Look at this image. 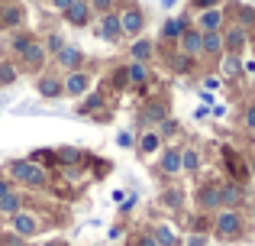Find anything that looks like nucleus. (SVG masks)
<instances>
[{"label":"nucleus","mask_w":255,"mask_h":246,"mask_svg":"<svg viewBox=\"0 0 255 246\" xmlns=\"http://www.w3.org/2000/svg\"><path fill=\"white\" fill-rule=\"evenodd\" d=\"M246 26H233L230 32L223 36V49H230V52H243L246 49Z\"/></svg>","instance_id":"11"},{"label":"nucleus","mask_w":255,"mask_h":246,"mask_svg":"<svg viewBox=\"0 0 255 246\" xmlns=\"http://www.w3.org/2000/svg\"><path fill=\"white\" fill-rule=\"evenodd\" d=\"M174 130H178V126H174L171 120H165V123H162V133H158V136H171Z\"/></svg>","instance_id":"36"},{"label":"nucleus","mask_w":255,"mask_h":246,"mask_svg":"<svg viewBox=\"0 0 255 246\" xmlns=\"http://www.w3.org/2000/svg\"><path fill=\"white\" fill-rule=\"evenodd\" d=\"M10 175L16 178V182L29 185V188H45V185H49V172H45L42 165H36V162H13Z\"/></svg>","instance_id":"1"},{"label":"nucleus","mask_w":255,"mask_h":246,"mask_svg":"<svg viewBox=\"0 0 255 246\" xmlns=\"http://www.w3.org/2000/svg\"><path fill=\"white\" fill-rule=\"evenodd\" d=\"M39 230V217L29 214V211H16L13 214V234L16 237H32Z\"/></svg>","instance_id":"4"},{"label":"nucleus","mask_w":255,"mask_h":246,"mask_svg":"<svg viewBox=\"0 0 255 246\" xmlns=\"http://www.w3.org/2000/svg\"><path fill=\"white\" fill-rule=\"evenodd\" d=\"M246 126H249V130H255V107L246 110Z\"/></svg>","instance_id":"37"},{"label":"nucleus","mask_w":255,"mask_h":246,"mask_svg":"<svg viewBox=\"0 0 255 246\" xmlns=\"http://www.w3.org/2000/svg\"><path fill=\"white\" fill-rule=\"evenodd\" d=\"M16 211H19V195L16 191H6L0 198V214H16Z\"/></svg>","instance_id":"26"},{"label":"nucleus","mask_w":255,"mask_h":246,"mask_svg":"<svg viewBox=\"0 0 255 246\" xmlns=\"http://www.w3.org/2000/svg\"><path fill=\"white\" fill-rule=\"evenodd\" d=\"M217 84H220L217 78H207V81H204V88H207V91H217Z\"/></svg>","instance_id":"43"},{"label":"nucleus","mask_w":255,"mask_h":246,"mask_svg":"<svg viewBox=\"0 0 255 246\" xmlns=\"http://www.w3.org/2000/svg\"><path fill=\"white\" fill-rule=\"evenodd\" d=\"M239 198H243L239 185H220V204H223V208H233Z\"/></svg>","instance_id":"19"},{"label":"nucleus","mask_w":255,"mask_h":246,"mask_svg":"<svg viewBox=\"0 0 255 246\" xmlns=\"http://www.w3.org/2000/svg\"><path fill=\"white\" fill-rule=\"evenodd\" d=\"M52 3H55L58 10H65V6H71V3H75V0H52Z\"/></svg>","instance_id":"44"},{"label":"nucleus","mask_w":255,"mask_h":246,"mask_svg":"<svg viewBox=\"0 0 255 246\" xmlns=\"http://www.w3.org/2000/svg\"><path fill=\"white\" fill-rule=\"evenodd\" d=\"M87 88H91V75H87V71H71V75L65 78V84H62V91L71 94V97H81Z\"/></svg>","instance_id":"6"},{"label":"nucleus","mask_w":255,"mask_h":246,"mask_svg":"<svg viewBox=\"0 0 255 246\" xmlns=\"http://www.w3.org/2000/svg\"><path fill=\"white\" fill-rule=\"evenodd\" d=\"M239 13H243V26L249 23V19H255V10H239Z\"/></svg>","instance_id":"41"},{"label":"nucleus","mask_w":255,"mask_h":246,"mask_svg":"<svg viewBox=\"0 0 255 246\" xmlns=\"http://www.w3.org/2000/svg\"><path fill=\"white\" fill-rule=\"evenodd\" d=\"M100 36H104L107 42H117V39L123 36V29H120V13H104V16H100Z\"/></svg>","instance_id":"8"},{"label":"nucleus","mask_w":255,"mask_h":246,"mask_svg":"<svg viewBox=\"0 0 255 246\" xmlns=\"http://www.w3.org/2000/svg\"><path fill=\"white\" fill-rule=\"evenodd\" d=\"M45 246H62V243H45Z\"/></svg>","instance_id":"45"},{"label":"nucleus","mask_w":255,"mask_h":246,"mask_svg":"<svg viewBox=\"0 0 255 246\" xmlns=\"http://www.w3.org/2000/svg\"><path fill=\"white\" fill-rule=\"evenodd\" d=\"M142 120H145V123H158V120H165V104H162V101H152L149 107L142 110Z\"/></svg>","instance_id":"23"},{"label":"nucleus","mask_w":255,"mask_h":246,"mask_svg":"<svg viewBox=\"0 0 255 246\" xmlns=\"http://www.w3.org/2000/svg\"><path fill=\"white\" fill-rule=\"evenodd\" d=\"M243 71H246V75H255V58H249V62H243Z\"/></svg>","instance_id":"39"},{"label":"nucleus","mask_w":255,"mask_h":246,"mask_svg":"<svg viewBox=\"0 0 255 246\" xmlns=\"http://www.w3.org/2000/svg\"><path fill=\"white\" fill-rule=\"evenodd\" d=\"M184 29H187V16H178V19H168V23L162 26V36L165 39H178Z\"/></svg>","instance_id":"20"},{"label":"nucleus","mask_w":255,"mask_h":246,"mask_svg":"<svg viewBox=\"0 0 255 246\" xmlns=\"http://www.w3.org/2000/svg\"><path fill=\"white\" fill-rule=\"evenodd\" d=\"M158 146H162V136H158V133H145V136L139 139V152H142V156H152Z\"/></svg>","instance_id":"25"},{"label":"nucleus","mask_w":255,"mask_h":246,"mask_svg":"<svg viewBox=\"0 0 255 246\" xmlns=\"http://www.w3.org/2000/svg\"><path fill=\"white\" fill-rule=\"evenodd\" d=\"M171 68L178 71V75H184V71H191V55H184V52H181V55H178V58L171 62Z\"/></svg>","instance_id":"28"},{"label":"nucleus","mask_w":255,"mask_h":246,"mask_svg":"<svg viewBox=\"0 0 255 246\" xmlns=\"http://www.w3.org/2000/svg\"><path fill=\"white\" fill-rule=\"evenodd\" d=\"M220 26H223V13H220V10L210 6V10L200 13V29H204V32H217Z\"/></svg>","instance_id":"14"},{"label":"nucleus","mask_w":255,"mask_h":246,"mask_svg":"<svg viewBox=\"0 0 255 246\" xmlns=\"http://www.w3.org/2000/svg\"><path fill=\"white\" fill-rule=\"evenodd\" d=\"M55 62L62 65V68H68V71H78V65H81V52H78L75 45H62V49L55 52Z\"/></svg>","instance_id":"9"},{"label":"nucleus","mask_w":255,"mask_h":246,"mask_svg":"<svg viewBox=\"0 0 255 246\" xmlns=\"http://www.w3.org/2000/svg\"><path fill=\"white\" fill-rule=\"evenodd\" d=\"M110 6H113V0H91V10H97V13H110Z\"/></svg>","instance_id":"32"},{"label":"nucleus","mask_w":255,"mask_h":246,"mask_svg":"<svg viewBox=\"0 0 255 246\" xmlns=\"http://www.w3.org/2000/svg\"><path fill=\"white\" fill-rule=\"evenodd\" d=\"M16 23H23V6H3L0 10V26L3 29H10V26H16Z\"/></svg>","instance_id":"15"},{"label":"nucleus","mask_w":255,"mask_h":246,"mask_svg":"<svg viewBox=\"0 0 255 246\" xmlns=\"http://www.w3.org/2000/svg\"><path fill=\"white\" fill-rule=\"evenodd\" d=\"M142 26H145V16H142L139 6H126V10L120 13V29H123L126 36H139Z\"/></svg>","instance_id":"3"},{"label":"nucleus","mask_w":255,"mask_h":246,"mask_svg":"<svg viewBox=\"0 0 255 246\" xmlns=\"http://www.w3.org/2000/svg\"><path fill=\"white\" fill-rule=\"evenodd\" d=\"M252 172H255V159H252Z\"/></svg>","instance_id":"46"},{"label":"nucleus","mask_w":255,"mask_h":246,"mask_svg":"<svg viewBox=\"0 0 255 246\" xmlns=\"http://www.w3.org/2000/svg\"><path fill=\"white\" fill-rule=\"evenodd\" d=\"M36 91H39V94H42V97H49V101H52V97H58V94H65V91H62V81H58V78H52V75L39 78Z\"/></svg>","instance_id":"13"},{"label":"nucleus","mask_w":255,"mask_h":246,"mask_svg":"<svg viewBox=\"0 0 255 246\" xmlns=\"http://www.w3.org/2000/svg\"><path fill=\"white\" fill-rule=\"evenodd\" d=\"M45 45H49V52H58V49H62V45H65V39L58 36V32H52V36L45 39Z\"/></svg>","instance_id":"31"},{"label":"nucleus","mask_w":255,"mask_h":246,"mask_svg":"<svg viewBox=\"0 0 255 246\" xmlns=\"http://www.w3.org/2000/svg\"><path fill=\"white\" fill-rule=\"evenodd\" d=\"M6 191H13V188H10V182H6V178H0V198H3Z\"/></svg>","instance_id":"42"},{"label":"nucleus","mask_w":255,"mask_h":246,"mask_svg":"<svg viewBox=\"0 0 255 246\" xmlns=\"http://www.w3.org/2000/svg\"><path fill=\"white\" fill-rule=\"evenodd\" d=\"M252 217H255V208H252Z\"/></svg>","instance_id":"47"},{"label":"nucleus","mask_w":255,"mask_h":246,"mask_svg":"<svg viewBox=\"0 0 255 246\" xmlns=\"http://www.w3.org/2000/svg\"><path fill=\"white\" fill-rule=\"evenodd\" d=\"M132 246H158V243H155V237L145 234V237H136V243H132Z\"/></svg>","instance_id":"33"},{"label":"nucleus","mask_w":255,"mask_h":246,"mask_svg":"<svg viewBox=\"0 0 255 246\" xmlns=\"http://www.w3.org/2000/svg\"><path fill=\"white\" fill-rule=\"evenodd\" d=\"M126 78L136 81V84H145V81H149V65H145V62H132L129 68H126Z\"/></svg>","instance_id":"21"},{"label":"nucleus","mask_w":255,"mask_h":246,"mask_svg":"<svg viewBox=\"0 0 255 246\" xmlns=\"http://www.w3.org/2000/svg\"><path fill=\"white\" fill-rule=\"evenodd\" d=\"M13 78H16V71L10 65H0V84H13Z\"/></svg>","instance_id":"30"},{"label":"nucleus","mask_w":255,"mask_h":246,"mask_svg":"<svg viewBox=\"0 0 255 246\" xmlns=\"http://www.w3.org/2000/svg\"><path fill=\"white\" fill-rule=\"evenodd\" d=\"M243 234V217L236 214V211H223V214L217 217V237H223V240H233V237Z\"/></svg>","instance_id":"2"},{"label":"nucleus","mask_w":255,"mask_h":246,"mask_svg":"<svg viewBox=\"0 0 255 246\" xmlns=\"http://www.w3.org/2000/svg\"><path fill=\"white\" fill-rule=\"evenodd\" d=\"M117 146H120V149H132V146H136V143H132V133L123 130V133L117 136Z\"/></svg>","instance_id":"29"},{"label":"nucleus","mask_w":255,"mask_h":246,"mask_svg":"<svg viewBox=\"0 0 255 246\" xmlns=\"http://www.w3.org/2000/svg\"><path fill=\"white\" fill-rule=\"evenodd\" d=\"M200 195V208H220V185H207Z\"/></svg>","instance_id":"24"},{"label":"nucleus","mask_w":255,"mask_h":246,"mask_svg":"<svg viewBox=\"0 0 255 246\" xmlns=\"http://www.w3.org/2000/svg\"><path fill=\"white\" fill-rule=\"evenodd\" d=\"M220 71H223V78H236L243 71V62H239L236 52H226V58L220 62Z\"/></svg>","instance_id":"17"},{"label":"nucleus","mask_w":255,"mask_h":246,"mask_svg":"<svg viewBox=\"0 0 255 246\" xmlns=\"http://www.w3.org/2000/svg\"><path fill=\"white\" fill-rule=\"evenodd\" d=\"M58 159H65V162H75V159H78V149H62V152H58Z\"/></svg>","instance_id":"34"},{"label":"nucleus","mask_w":255,"mask_h":246,"mask_svg":"<svg viewBox=\"0 0 255 246\" xmlns=\"http://www.w3.org/2000/svg\"><path fill=\"white\" fill-rule=\"evenodd\" d=\"M200 169V152L197 149H184L181 152V172H197Z\"/></svg>","instance_id":"22"},{"label":"nucleus","mask_w":255,"mask_h":246,"mask_svg":"<svg viewBox=\"0 0 255 246\" xmlns=\"http://www.w3.org/2000/svg\"><path fill=\"white\" fill-rule=\"evenodd\" d=\"M200 39H204V32H181L178 36V42H181V52L184 55H191V58H200Z\"/></svg>","instance_id":"10"},{"label":"nucleus","mask_w":255,"mask_h":246,"mask_svg":"<svg viewBox=\"0 0 255 246\" xmlns=\"http://www.w3.org/2000/svg\"><path fill=\"white\" fill-rule=\"evenodd\" d=\"M26 42H29V36H19V39H13V52H23V49H26Z\"/></svg>","instance_id":"35"},{"label":"nucleus","mask_w":255,"mask_h":246,"mask_svg":"<svg viewBox=\"0 0 255 246\" xmlns=\"http://www.w3.org/2000/svg\"><path fill=\"white\" fill-rule=\"evenodd\" d=\"M19 58H23V65L26 68H39V65H45V45H39V42H26V49L19 52Z\"/></svg>","instance_id":"7"},{"label":"nucleus","mask_w":255,"mask_h":246,"mask_svg":"<svg viewBox=\"0 0 255 246\" xmlns=\"http://www.w3.org/2000/svg\"><path fill=\"white\" fill-rule=\"evenodd\" d=\"M200 55H223V36L217 32H204L200 39Z\"/></svg>","instance_id":"12"},{"label":"nucleus","mask_w":255,"mask_h":246,"mask_svg":"<svg viewBox=\"0 0 255 246\" xmlns=\"http://www.w3.org/2000/svg\"><path fill=\"white\" fill-rule=\"evenodd\" d=\"M162 172H165V175L181 172V152H178V149H165V156H162Z\"/></svg>","instance_id":"18"},{"label":"nucleus","mask_w":255,"mask_h":246,"mask_svg":"<svg viewBox=\"0 0 255 246\" xmlns=\"http://www.w3.org/2000/svg\"><path fill=\"white\" fill-rule=\"evenodd\" d=\"M152 42L149 39H136V42H132V49H129V55H132V62H149L152 58Z\"/></svg>","instance_id":"16"},{"label":"nucleus","mask_w":255,"mask_h":246,"mask_svg":"<svg viewBox=\"0 0 255 246\" xmlns=\"http://www.w3.org/2000/svg\"><path fill=\"white\" fill-rule=\"evenodd\" d=\"M187 246H207L204 237H187Z\"/></svg>","instance_id":"38"},{"label":"nucleus","mask_w":255,"mask_h":246,"mask_svg":"<svg viewBox=\"0 0 255 246\" xmlns=\"http://www.w3.org/2000/svg\"><path fill=\"white\" fill-rule=\"evenodd\" d=\"M152 237H155L158 246H178V237L171 234V227H155V234H152Z\"/></svg>","instance_id":"27"},{"label":"nucleus","mask_w":255,"mask_h":246,"mask_svg":"<svg viewBox=\"0 0 255 246\" xmlns=\"http://www.w3.org/2000/svg\"><path fill=\"white\" fill-rule=\"evenodd\" d=\"M91 3H87V0H75V3L71 6H65V19H68L71 26H87L91 23Z\"/></svg>","instance_id":"5"},{"label":"nucleus","mask_w":255,"mask_h":246,"mask_svg":"<svg viewBox=\"0 0 255 246\" xmlns=\"http://www.w3.org/2000/svg\"><path fill=\"white\" fill-rule=\"evenodd\" d=\"M213 3H217V0H194V6H204V10H210Z\"/></svg>","instance_id":"40"}]
</instances>
